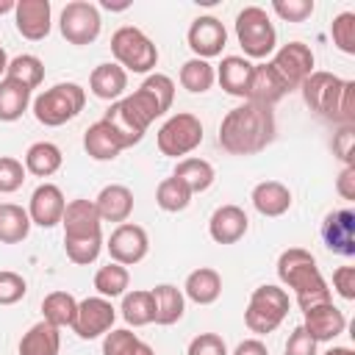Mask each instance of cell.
Instances as JSON below:
<instances>
[{
    "label": "cell",
    "mask_w": 355,
    "mask_h": 355,
    "mask_svg": "<svg viewBox=\"0 0 355 355\" xmlns=\"http://www.w3.org/2000/svg\"><path fill=\"white\" fill-rule=\"evenodd\" d=\"M116 319V308L111 305V300L105 297H86L78 302V313L72 322V333L83 341L100 338L114 327Z\"/></svg>",
    "instance_id": "8fae6325"
},
{
    "label": "cell",
    "mask_w": 355,
    "mask_h": 355,
    "mask_svg": "<svg viewBox=\"0 0 355 355\" xmlns=\"http://www.w3.org/2000/svg\"><path fill=\"white\" fill-rule=\"evenodd\" d=\"M25 164L11 155H0V194H14L25 183Z\"/></svg>",
    "instance_id": "f6af8a7d"
},
{
    "label": "cell",
    "mask_w": 355,
    "mask_h": 355,
    "mask_svg": "<svg viewBox=\"0 0 355 355\" xmlns=\"http://www.w3.org/2000/svg\"><path fill=\"white\" fill-rule=\"evenodd\" d=\"M130 286V272L128 266L122 263H114L108 261L105 266H100L94 272V288H97V297H105V300H114V297H122Z\"/></svg>",
    "instance_id": "d590c367"
},
{
    "label": "cell",
    "mask_w": 355,
    "mask_h": 355,
    "mask_svg": "<svg viewBox=\"0 0 355 355\" xmlns=\"http://www.w3.org/2000/svg\"><path fill=\"white\" fill-rule=\"evenodd\" d=\"M155 144H158L161 155H166V158H186L189 153H194L202 144V122H200V116H194L189 111L172 114L158 128Z\"/></svg>",
    "instance_id": "ba28073f"
},
{
    "label": "cell",
    "mask_w": 355,
    "mask_h": 355,
    "mask_svg": "<svg viewBox=\"0 0 355 355\" xmlns=\"http://www.w3.org/2000/svg\"><path fill=\"white\" fill-rule=\"evenodd\" d=\"M64 208H67L64 191L55 183H39L33 189V194H31V202H28L31 225H39V227H55V225H61Z\"/></svg>",
    "instance_id": "2e32d148"
},
{
    "label": "cell",
    "mask_w": 355,
    "mask_h": 355,
    "mask_svg": "<svg viewBox=\"0 0 355 355\" xmlns=\"http://www.w3.org/2000/svg\"><path fill=\"white\" fill-rule=\"evenodd\" d=\"M247 230H250V219H247L244 208H239L233 202L219 205L208 219V236L216 244H236L244 239Z\"/></svg>",
    "instance_id": "ac0fdd59"
},
{
    "label": "cell",
    "mask_w": 355,
    "mask_h": 355,
    "mask_svg": "<svg viewBox=\"0 0 355 355\" xmlns=\"http://www.w3.org/2000/svg\"><path fill=\"white\" fill-rule=\"evenodd\" d=\"M58 28H61V36L69 42V44H92L100 31H103V19H100V11L94 3L89 0H72L61 8V17H58Z\"/></svg>",
    "instance_id": "9c48e42d"
},
{
    "label": "cell",
    "mask_w": 355,
    "mask_h": 355,
    "mask_svg": "<svg viewBox=\"0 0 355 355\" xmlns=\"http://www.w3.org/2000/svg\"><path fill=\"white\" fill-rule=\"evenodd\" d=\"M14 8H17L14 0H0V14H8V11H14Z\"/></svg>",
    "instance_id": "6f0895ef"
},
{
    "label": "cell",
    "mask_w": 355,
    "mask_h": 355,
    "mask_svg": "<svg viewBox=\"0 0 355 355\" xmlns=\"http://www.w3.org/2000/svg\"><path fill=\"white\" fill-rule=\"evenodd\" d=\"M33 116L44 128H58L69 119H75L86 105V89L80 83H55L33 97Z\"/></svg>",
    "instance_id": "277c9868"
},
{
    "label": "cell",
    "mask_w": 355,
    "mask_h": 355,
    "mask_svg": "<svg viewBox=\"0 0 355 355\" xmlns=\"http://www.w3.org/2000/svg\"><path fill=\"white\" fill-rule=\"evenodd\" d=\"M119 105H122V111L133 119V125H136L139 130H144V133H147V128H150L158 116H164L161 105H158L144 89H136L133 94H125V97L119 100Z\"/></svg>",
    "instance_id": "1f68e13d"
},
{
    "label": "cell",
    "mask_w": 355,
    "mask_h": 355,
    "mask_svg": "<svg viewBox=\"0 0 355 355\" xmlns=\"http://www.w3.org/2000/svg\"><path fill=\"white\" fill-rule=\"evenodd\" d=\"M302 100L311 111H316L324 119L341 122V125H352L355 119V80H341L333 72L324 69H313L302 86Z\"/></svg>",
    "instance_id": "3957f363"
},
{
    "label": "cell",
    "mask_w": 355,
    "mask_h": 355,
    "mask_svg": "<svg viewBox=\"0 0 355 355\" xmlns=\"http://www.w3.org/2000/svg\"><path fill=\"white\" fill-rule=\"evenodd\" d=\"M336 191L344 200H355V166H344L338 180H336Z\"/></svg>",
    "instance_id": "f5cc1de1"
},
{
    "label": "cell",
    "mask_w": 355,
    "mask_h": 355,
    "mask_svg": "<svg viewBox=\"0 0 355 355\" xmlns=\"http://www.w3.org/2000/svg\"><path fill=\"white\" fill-rule=\"evenodd\" d=\"M28 294V283L19 272L0 269V305H14Z\"/></svg>",
    "instance_id": "bcb514c9"
},
{
    "label": "cell",
    "mask_w": 355,
    "mask_h": 355,
    "mask_svg": "<svg viewBox=\"0 0 355 355\" xmlns=\"http://www.w3.org/2000/svg\"><path fill=\"white\" fill-rule=\"evenodd\" d=\"M352 144H355V130H352V125H341V130L333 136V153H336L347 166H352Z\"/></svg>",
    "instance_id": "816d5d0a"
},
{
    "label": "cell",
    "mask_w": 355,
    "mask_h": 355,
    "mask_svg": "<svg viewBox=\"0 0 355 355\" xmlns=\"http://www.w3.org/2000/svg\"><path fill=\"white\" fill-rule=\"evenodd\" d=\"M64 164V155H61V147L53 144V141H33L28 150H25V172L36 175V178H50L61 169Z\"/></svg>",
    "instance_id": "f1b7e54d"
},
{
    "label": "cell",
    "mask_w": 355,
    "mask_h": 355,
    "mask_svg": "<svg viewBox=\"0 0 355 355\" xmlns=\"http://www.w3.org/2000/svg\"><path fill=\"white\" fill-rule=\"evenodd\" d=\"M31 105V89L22 83L3 78L0 80V122H17Z\"/></svg>",
    "instance_id": "d6a6232c"
},
{
    "label": "cell",
    "mask_w": 355,
    "mask_h": 355,
    "mask_svg": "<svg viewBox=\"0 0 355 355\" xmlns=\"http://www.w3.org/2000/svg\"><path fill=\"white\" fill-rule=\"evenodd\" d=\"M139 89H144V92L161 105L164 114L172 108V100H175V80H172L169 75H164V72H153V75H147V78L141 80Z\"/></svg>",
    "instance_id": "7bdbcfd3"
},
{
    "label": "cell",
    "mask_w": 355,
    "mask_h": 355,
    "mask_svg": "<svg viewBox=\"0 0 355 355\" xmlns=\"http://www.w3.org/2000/svg\"><path fill=\"white\" fill-rule=\"evenodd\" d=\"M89 89L94 97H100L105 103H116V100H122V94L128 89V72L114 61L97 64L89 75Z\"/></svg>",
    "instance_id": "d4e9b609"
},
{
    "label": "cell",
    "mask_w": 355,
    "mask_h": 355,
    "mask_svg": "<svg viewBox=\"0 0 355 355\" xmlns=\"http://www.w3.org/2000/svg\"><path fill=\"white\" fill-rule=\"evenodd\" d=\"M31 233L28 208L17 202H0V244H19Z\"/></svg>",
    "instance_id": "4dcf8cb0"
},
{
    "label": "cell",
    "mask_w": 355,
    "mask_h": 355,
    "mask_svg": "<svg viewBox=\"0 0 355 355\" xmlns=\"http://www.w3.org/2000/svg\"><path fill=\"white\" fill-rule=\"evenodd\" d=\"M277 277H280L283 286H288L294 291V300H297L302 313L308 308L322 305V302H333L330 286L322 277V272L316 266V258L305 247H288V250L280 252V258H277Z\"/></svg>",
    "instance_id": "7a4b0ae2"
},
{
    "label": "cell",
    "mask_w": 355,
    "mask_h": 355,
    "mask_svg": "<svg viewBox=\"0 0 355 355\" xmlns=\"http://www.w3.org/2000/svg\"><path fill=\"white\" fill-rule=\"evenodd\" d=\"M61 349V327L50 322H36L19 338V355H58Z\"/></svg>",
    "instance_id": "83f0119b"
},
{
    "label": "cell",
    "mask_w": 355,
    "mask_h": 355,
    "mask_svg": "<svg viewBox=\"0 0 355 355\" xmlns=\"http://www.w3.org/2000/svg\"><path fill=\"white\" fill-rule=\"evenodd\" d=\"M78 313V300L69 291H50L42 300V319L55 327H72Z\"/></svg>",
    "instance_id": "836d02e7"
},
{
    "label": "cell",
    "mask_w": 355,
    "mask_h": 355,
    "mask_svg": "<svg viewBox=\"0 0 355 355\" xmlns=\"http://www.w3.org/2000/svg\"><path fill=\"white\" fill-rule=\"evenodd\" d=\"M83 150L94 161H114L125 150V141L119 139V133L105 119H97L83 133Z\"/></svg>",
    "instance_id": "44dd1931"
},
{
    "label": "cell",
    "mask_w": 355,
    "mask_h": 355,
    "mask_svg": "<svg viewBox=\"0 0 355 355\" xmlns=\"http://www.w3.org/2000/svg\"><path fill=\"white\" fill-rule=\"evenodd\" d=\"M333 291L341 300H355V266H338L333 272Z\"/></svg>",
    "instance_id": "f907efd6"
},
{
    "label": "cell",
    "mask_w": 355,
    "mask_h": 355,
    "mask_svg": "<svg viewBox=\"0 0 355 355\" xmlns=\"http://www.w3.org/2000/svg\"><path fill=\"white\" fill-rule=\"evenodd\" d=\"M288 308H291L288 291L280 288V286L263 283V286H258V288L250 294V302H247V308H244V324H247L250 333H255V336L275 333V330L280 327V322L288 316Z\"/></svg>",
    "instance_id": "5b68a950"
},
{
    "label": "cell",
    "mask_w": 355,
    "mask_h": 355,
    "mask_svg": "<svg viewBox=\"0 0 355 355\" xmlns=\"http://www.w3.org/2000/svg\"><path fill=\"white\" fill-rule=\"evenodd\" d=\"M252 67H255V64H252L250 58H244V55H225L214 72H216L219 86H222L230 97H241V100H247V89H250V78H252Z\"/></svg>",
    "instance_id": "603a6c76"
},
{
    "label": "cell",
    "mask_w": 355,
    "mask_h": 355,
    "mask_svg": "<svg viewBox=\"0 0 355 355\" xmlns=\"http://www.w3.org/2000/svg\"><path fill=\"white\" fill-rule=\"evenodd\" d=\"M6 69H8V55H6V50L0 47V75H6Z\"/></svg>",
    "instance_id": "680465c9"
},
{
    "label": "cell",
    "mask_w": 355,
    "mask_h": 355,
    "mask_svg": "<svg viewBox=\"0 0 355 355\" xmlns=\"http://www.w3.org/2000/svg\"><path fill=\"white\" fill-rule=\"evenodd\" d=\"M250 200H252V208L261 214V216H269V219H275V216H283L288 208H291V189L286 186V183H280V180H261L255 189H252V194H250Z\"/></svg>",
    "instance_id": "cb8c5ba5"
},
{
    "label": "cell",
    "mask_w": 355,
    "mask_h": 355,
    "mask_svg": "<svg viewBox=\"0 0 355 355\" xmlns=\"http://www.w3.org/2000/svg\"><path fill=\"white\" fill-rule=\"evenodd\" d=\"M172 175H175L178 180H183V183L189 186L191 194H202V191H208V189L214 186V178H216L214 166H211L205 158H194V155L180 158Z\"/></svg>",
    "instance_id": "f546056e"
},
{
    "label": "cell",
    "mask_w": 355,
    "mask_h": 355,
    "mask_svg": "<svg viewBox=\"0 0 355 355\" xmlns=\"http://www.w3.org/2000/svg\"><path fill=\"white\" fill-rule=\"evenodd\" d=\"M133 355H155V349H153L150 344H144V341H139V347L133 349Z\"/></svg>",
    "instance_id": "11a10c76"
},
{
    "label": "cell",
    "mask_w": 355,
    "mask_h": 355,
    "mask_svg": "<svg viewBox=\"0 0 355 355\" xmlns=\"http://www.w3.org/2000/svg\"><path fill=\"white\" fill-rule=\"evenodd\" d=\"M214 80H216V72H214V67H211L208 61H202V58H189V61H183V67H180V86H183L186 92H191V94H205V92L214 86Z\"/></svg>",
    "instance_id": "f35d334b"
},
{
    "label": "cell",
    "mask_w": 355,
    "mask_h": 355,
    "mask_svg": "<svg viewBox=\"0 0 355 355\" xmlns=\"http://www.w3.org/2000/svg\"><path fill=\"white\" fill-rule=\"evenodd\" d=\"M64 225V239H89V236H103V219L97 214L94 200H69L61 216Z\"/></svg>",
    "instance_id": "e0dca14e"
},
{
    "label": "cell",
    "mask_w": 355,
    "mask_h": 355,
    "mask_svg": "<svg viewBox=\"0 0 355 355\" xmlns=\"http://www.w3.org/2000/svg\"><path fill=\"white\" fill-rule=\"evenodd\" d=\"M330 36H333V44L347 53V55H355V14L352 11H341L338 17H333L330 22Z\"/></svg>",
    "instance_id": "b9f144b4"
},
{
    "label": "cell",
    "mask_w": 355,
    "mask_h": 355,
    "mask_svg": "<svg viewBox=\"0 0 355 355\" xmlns=\"http://www.w3.org/2000/svg\"><path fill=\"white\" fill-rule=\"evenodd\" d=\"M286 355H316V341L305 333L302 324H297L286 341Z\"/></svg>",
    "instance_id": "681fc988"
},
{
    "label": "cell",
    "mask_w": 355,
    "mask_h": 355,
    "mask_svg": "<svg viewBox=\"0 0 355 355\" xmlns=\"http://www.w3.org/2000/svg\"><path fill=\"white\" fill-rule=\"evenodd\" d=\"M236 39L244 58H269L277 50V31L261 6H244L236 14Z\"/></svg>",
    "instance_id": "8992f818"
},
{
    "label": "cell",
    "mask_w": 355,
    "mask_h": 355,
    "mask_svg": "<svg viewBox=\"0 0 355 355\" xmlns=\"http://www.w3.org/2000/svg\"><path fill=\"white\" fill-rule=\"evenodd\" d=\"M6 78L22 83L25 89H39L42 80H44V64L39 55H31V53H22V55H14L8 61V69H6Z\"/></svg>",
    "instance_id": "8d00e7d4"
},
{
    "label": "cell",
    "mask_w": 355,
    "mask_h": 355,
    "mask_svg": "<svg viewBox=\"0 0 355 355\" xmlns=\"http://www.w3.org/2000/svg\"><path fill=\"white\" fill-rule=\"evenodd\" d=\"M313 0H275L272 11L286 22H305L313 14Z\"/></svg>",
    "instance_id": "7dc6e473"
},
{
    "label": "cell",
    "mask_w": 355,
    "mask_h": 355,
    "mask_svg": "<svg viewBox=\"0 0 355 355\" xmlns=\"http://www.w3.org/2000/svg\"><path fill=\"white\" fill-rule=\"evenodd\" d=\"M108 255L114 263H122V266H133L139 261H144L147 250H150V239H147V230L141 225H133V222H122L111 230L108 236V244H105Z\"/></svg>",
    "instance_id": "7c38bea8"
},
{
    "label": "cell",
    "mask_w": 355,
    "mask_h": 355,
    "mask_svg": "<svg viewBox=\"0 0 355 355\" xmlns=\"http://www.w3.org/2000/svg\"><path fill=\"white\" fill-rule=\"evenodd\" d=\"M139 336L128 327H111L105 336H103V355H133V349L139 347Z\"/></svg>",
    "instance_id": "ee69618b"
},
{
    "label": "cell",
    "mask_w": 355,
    "mask_h": 355,
    "mask_svg": "<svg viewBox=\"0 0 355 355\" xmlns=\"http://www.w3.org/2000/svg\"><path fill=\"white\" fill-rule=\"evenodd\" d=\"M122 319L130 324V327H144V324H153L155 319V305H153V294L144 291V288H136V291H125L122 294Z\"/></svg>",
    "instance_id": "e575fe53"
},
{
    "label": "cell",
    "mask_w": 355,
    "mask_h": 355,
    "mask_svg": "<svg viewBox=\"0 0 355 355\" xmlns=\"http://www.w3.org/2000/svg\"><path fill=\"white\" fill-rule=\"evenodd\" d=\"M305 333L319 344V341H333L347 330V316L341 308H336L333 302H322L316 308L305 311V322H302Z\"/></svg>",
    "instance_id": "d6986e66"
},
{
    "label": "cell",
    "mask_w": 355,
    "mask_h": 355,
    "mask_svg": "<svg viewBox=\"0 0 355 355\" xmlns=\"http://www.w3.org/2000/svg\"><path fill=\"white\" fill-rule=\"evenodd\" d=\"M111 53H114V64H119L125 72H150L158 64V47L155 42L133 25H122L114 31L111 36Z\"/></svg>",
    "instance_id": "52a82bcc"
},
{
    "label": "cell",
    "mask_w": 355,
    "mask_h": 355,
    "mask_svg": "<svg viewBox=\"0 0 355 355\" xmlns=\"http://www.w3.org/2000/svg\"><path fill=\"white\" fill-rule=\"evenodd\" d=\"M288 94V86L280 80V75L272 69V64H255L252 67V78H250V89H247V100L258 103V105H275L277 100H283Z\"/></svg>",
    "instance_id": "ffe728a7"
},
{
    "label": "cell",
    "mask_w": 355,
    "mask_h": 355,
    "mask_svg": "<svg viewBox=\"0 0 355 355\" xmlns=\"http://www.w3.org/2000/svg\"><path fill=\"white\" fill-rule=\"evenodd\" d=\"M324 355H355V352H352L349 347H330Z\"/></svg>",
    "instance_id": "9f6ffc18"
},
{
    "label": "cell",
    "mask_w": 355,
    "mask_h": 355,
    "mask_svg": "<svg viewBox=\"0 0 355 355\" xmlns=\"http://www.w3.org/2000/svg\"><path fill=\"white\" fill-rule=\"evenodd\" d=\"M64 250L67 258L78 266H89L97 261V255L103 252V236H89V239H64Z\"/></svg>",
    "instance_id": "60d3db41"
},
{
    "label": "cell",
    "mask_w": 355,
    "mask_h": 355,
    "mask_svg": "<svg viewBox=\"0 0 355 355\" xmlns=\"http://www.w3.org/2000/svg\"><path fill=\"white\" fill-rule=\"evenodd\" d=\"M180 291H183V297H189L197 305H211L222 294V277H219L216 269L200 266V269L189 272V277H186V283H183Z\"/></svg>",
    "instance_id": "484cf974"
},
{
    "label": "cell",
    "mask_w": 355,
    "mask_h": 355,
    "mask_svg": "<svg viewBox=\"0 0 355 355\" xmlns=\"http://www.w3.org/2000/svg\"><path fill=\"white\" fill-rule=\"evenodd\" d=\"M14 25L19 36L28 42H42L47 39L53 28V6L50 0H19L14 8Z\"/></svg>",
    "instance_id": "5bb4252c"
},
{
    "label": "cell",
    "mask_w": 355,
    "mask_h": 355,
    "mask_svg": "<svg viewBox=\"0 0 355 355\" xmlns=\"http://www.w3.org/2000/svg\"><path fill=\"white\" fill-rule=\"evenodd\" d=\"M103 119L119 133V139L125 141V150L128 147H133V144H139L141 139H144V130H139L136 125H133V119L122 111V105H119V100L116 103H111L108 108H105V114H103Z\"/></svg>",
    "instance_id": "ab89813d"
},
{
    "label": "cell",
    "mask_w": 355,
    "mask_h": 355,
    "mask_svg": "<svg viewBox=\"0 0 355 355\" xmlns=\"http://www.w3.org/2000/svg\"><path fill=\"white\" fill-rule=\"evenodd\" d=\"M191 197H194V194L189 191V186H186L183 180H178L175 175L164 178V180L158 183V189H155V202H158V208L166 211V214L186 211L189 202H191Z\"/></svg>",
    "instance_id": "74e56055"
},
{
    "label": "cell",
    "mask_w": 355,
    "mask_h": 355,
    "mask_svg": "<svg viewBox=\"0 0 355 355\" xmlns=\"http://www.w3.org/2000/svg\"><path fill=\"white\" fill-rule=\"evenodd\" d=\"M322 241L330 252L352 258L355 255V214L349 208L330 211L322 222Z\"/></svg>",
    "instance_id": "9a60e30c"
},
{
    "label": "cell",
    "mask_w": 355,
    "mask_h": 355,
    "mask_svg": "<svg viewBox=\"0 0 355 355\" xmlns=\"http://www.w3.org/2000/svg\"><path fill=\"white\" fill-rule=\"evenodd\" d=\"M94 205H97V214L103 222H128L130 214H133V191L122 183H111V186H103L100 194L94 197Z\"/></svg>",
    "instance_id": "7402d4cb"
},
{
    "label": "cell",
    "mask_w": 355,
    "mask_h": 355,
    "mask_svg": "<svg viewBox=\"0 0 355 355\" xmlns=\"http://www.w3.org/2000/svg\"><path fill=\"white\" fill-rule=\"evenodd\" d=\"M277 122L269 105L244 100L219 122V147L230 155H255L275 141Z\"/></svg>",
    "instance_id": "6da1fadb"
},
{
    "label": "cell",
    "mask_w": 355,
    "mask_h": 355,
    "mask_svg": "<svg viewBox=\"0 0 355 355\" xmlns=\"http://www.w3.org/2000/svg\"><path fill=\"white\" fill-rule=\"evenodd\" d=\"M186 355H230V352H227V344H225L222 336H216V333H200V336H194L189 341Z\"/></svg>",
    "instance_id": "c3c4849f"
},
{
    "label": "cell",
    "mask_w": 355,
    "mask_h": 355,
    "mask_svg": "<svg viewBox=\"0 0 355 355\" xmlns=\"http://www.w3.org/2000/svg\"><path fill=\"white\" fill-rule=\"evenodd\" d=\"M153 294V305H155V324L161 327H169L175 322L183 319V311H186V297L178 286L172 283H158L155 288H150Z\"/></svg>",
    "instance_id": "4316f807"
},
{
    "label": "cell",
    "mask_w": 355,
    "mask_h": 355,
    "mask_svg": "<svg viewBox=\"0 0 355 355\" xmlns=\"http://www.w3.org/2000/svg\"><path fill=\"white\" fill-rule=\"evenodd\" d=\"M272 69L280 75V80L288 86V92L291 89H300L302 86V80L313 72V64H316V58H313V50L308 47V44H302V42H288V44H283V47H277L275 53H272Z\"/></svg>",
    "instance_id": "30bf717a"
},
{
    "label": "cell",
    "mask_w": 355,
    "mask_h": 355,
    "mask_svg": "<svg viewBox=\"0 0 355 355\" xmlns=\"http://www.w3.org/2000/svg\"><path fill=\"white\" fill-rule=\"evenodd\" d=\"M186 42H189L194 58L208 61V58H214V55H222L225 42H227V31H225L222 19L205 14V17H197V19L189 25Z\"/></svg>",
    "instance_id": "4fadbf2b"
},
{
    "label": "cell",
    "mask_w": 355,
    "mask_h": 355,
    "mask_svg": "<svg viewBox=\"0 0 355 355\" xmlns=\"http://www.w3.org/2000/svg\"><path fill=\"white\" fill-rule=\"evenodd\" d=\"M230 355H269V349H266V344L261 338H244Z\"/></svg>",
    "instance_id": "db71d44e"
}]
</instances>
